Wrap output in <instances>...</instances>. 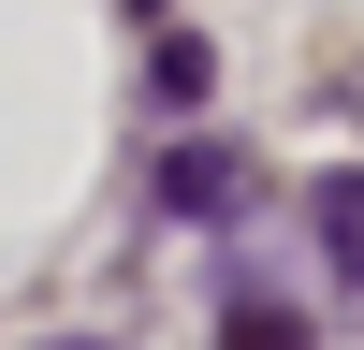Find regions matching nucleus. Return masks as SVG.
Segmentation results:
<instances>
[{
  "label": "nucleus",
  "instance_id": "f257e3e1",
  "mask_svg": "<svg viewBox=\"0 0 364 350\" xmlns=\"http://www.w3.org/2000/svg\"><path fill=\"white\" fill-rule=\"evenodd\" d=\"M248 204V146H175L161 161V219H233Z\"/></svg>",
  "mask_w": 364,
  "mask_h": 350
},
{
  "label": "nucleus",
  "instance_id": "f03ea898",
  "mask_svg": "<svg viewBox=\"0 0 364 350\" xmlns=\"http://www.w3.org/2000/svg\"><path fill=\"white\" fill-rule=\"evenodd\" d=\"M306 233H321V262H336V277L364 292V161H336V175L306 190Z\"/></svg>",
  "mask_w": 364,
  "mask_h": 350
},
{
  "label": "nucleus",
  "instance_id": "7ed1b4c3",
  "mask_svg": "<svg viewBox=\"0 0 364 350\" xmlns=\"http://www.w3.org/2000/svg\"><path fill=\"white\" fill-rule=\"evenodd\" d=\"M219 350H306V321H291V307H262V292H233V321H219Z\"/></svg>",
  "mask_w": 364,
  "mask_h": 350
}]
</instances>
